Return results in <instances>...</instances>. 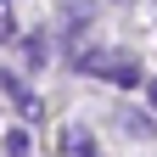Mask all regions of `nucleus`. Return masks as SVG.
Instances as JSON below:
<instances>
[{"mask_svg": "<svg viewBox=\"0 0 157 157\" xmlns=\"http://www.w3.org/2000/svg\"><path fill=\"white\" fill-rule=\"evenodd\" d=\"M151 112H157V78H151Z\"/></svg>", "mask_w": 157, "mask_h": 157, "instance_id": "obj_9", "label": "nucleus"}, {"mask_svg": "<svg viewBox=\"0 0 157 157\" xmlns=\"http://www.w3.org/2000/svg\"><path fill=\"white\" fill-rule=\"evenodd\" d=\"M23 56H28V67H45V56H51L45 34H28V39H23Z\"/></svg>", "mask_w": 157, "mask_h": 157, "instance_id": "obj_5", "label": "nucleus"}, {"mask_svg": "<svg viewBox=\"0 0 157 157\" xmlns=\"http://www.w3.org/2000/svg\"><path fill=\"white\" fill-rule=\"evenodd\" d=\"M78 67L95 73V78H107V84H124V90L140 84V62L124 56V51H78Z\"/></svg>", "mask_w": 157, "mask_h": 157, "instance_id": "obj_1", "label": "nucleus"}, {"mask_svg": "<svg viewBox=\"0 0 157 157\" xmlns=\"http://www.w3.org/2000/svg\"><path fill=\"white\" fill-rule=\"evenodd\" d=\"M62 146H67V157H101V151H95V135L84 124H67L62 129Z\"/></svg>", "mask_w": 157, "mask_h": 157, "instance_id": "obj_4", "label": "nucleus"}, {"mask_svg": "<svg viewBox=\"0 0 157 157\" xmlns=\"http://www.w3.org/2000/svg\"><path fill=\"white\" fill-rule=\"evenodd\" d=\"M124 129L135 135V140H151V135H157V124H151V118H124Z\"/></svg>", "mask_w": 157, "mask_h": 157, "instance_id": "obj_7", "label": "nucleus"}, {"mask_svg": "<svg viewBox=\"0 0 157 157\" xmlns=\"http://www.w3.org/2000/svg\"><path fill=\"white\" fill-rule=\"evenodd\" d=\"M34 140H28V129H6V157H28Z\"/></svg>", "mask_w": 157, "mask_h": 157, "instance_id": "obj_6", "label": "nucleus"}, {"mask_svg": "<svg viewBox=\"0 0 157 157\" xmlns=\"http://www.w3.org/2000/svg\"><path fill=\"white\" fill-rule=\"evenodd\" d=\"M0 39H11V6L0 0Z\"/></svg>", "mask_w": 157, "mask_h": 157, "instance_id": "obj_8", "label": "nucleus"}, {"mask_svg": "<svg viewBox=\"0 0 157 157\" xmlns=\"http://www.w3.org/2000/svg\"><path fill=\"white\" fill-rule=\"evenodd\" d=\"M0 90H6L11 101H17V112H23V118H39V101L28 95V84H23L17 73H0Z\"/></svg>", "mask_w": 157, "mask_h": 157, "instance_id": "obj_2", "label": "nucleus"}, {"mask_svg": "<svg viewBox=\"0 0 157 157\" xmlns=\"http://www.w3.org/2000/svg\"><path fill=\"white\" fill-rule=\"evenodd\" d=\"M62 17H67V34L78 39V34L95 23V0H62Z\"/></svg>", "mask_w": 157, "mask_h": 157, "instance_id": "obj_3", "label": "nucleus"}]
</instances>
